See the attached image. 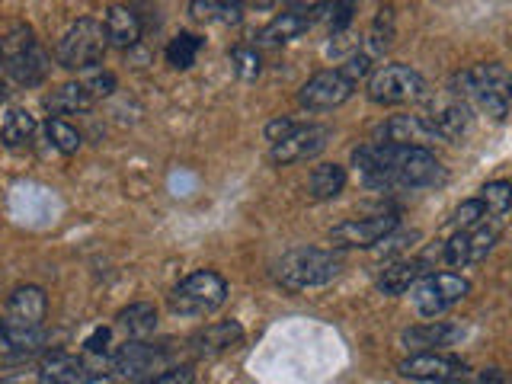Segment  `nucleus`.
Masks as SVG:
<instances>
[{"label":"nucleus","mask_w":512,"mask_h":384,"mask_svg":"<svg viewBox=\"0 0 512 384\" xmlns=\"http://www.w3.org/2000/svg\"><path fill=\"white\" fill-rule=\"evenodd\" d=\"M352 167L368 189H426L445 180L442 164L429 148H407V144L368 141L352 151Z\"/></svg>","instance_id":"obj_1"},{"label":"nucleus","mask_w":512,"mask_h":384,"mask_svg":"<svg viewBox=\"0 0 512 384\" xmlns=\"http://www.w3.org/2000/svg\"><path fill=\"white\" fill-rule=\"evenodd\" d=\"M509 90H512V77L500 61L490 64H474L468 71H458L452 77V96L464 100L468 106H477L484 116L493 122H506L509 116Z\"/></svg>","instance_id":"obj_2"},{"label":"nucleus","mask_w":512,"mask_h":384,"mask_svg":"<svg viewBox=\"0 0 512 384\" xmlns=\"http://www.w3.org/2000/svg\"><path fill=\"white\" fill-rule=\"evenodd\" d=\"M45 314L48 298L39 285H20L7 301V314L0 320L13 356H29L45 340Z\"/></svg>","instance_id":"obj_3"},{"label":"nucleus","mask_w":512,"mask_h":384,"mask_svg":"<svg viewBox=\"0 0 512 384\" xmlns=\"http://www.w3.org/2000/svg\"><path fill=\"white\" fill-rule=\"evenodd\" d=\"M48 77V55L26 23H16L0 39V80L7 87H39Z\"/></svg>","instance_id":"obj_4"},{"label":"nucleus","mask_w":512,"mask_h":384,"mask_svg":"<svg viewBox=\"0 0 512 384\" xmlns=\"http://www.w3.org/2000/svg\"><path fill=\"white\" fill-rule=\"evenodd\" d=\"M343 272V256L340 250H320V247H298L288 250L276 263V279L285 288H320L340 279Z\"/></svg>","instance_id":"obj_5"},{"label":"nucleus","mask_w":512,"mask_h":384,"mask_svg":"<svg viewBox=\"0 0 512 384\" xmlns=\"http://www.w3.org/2000/svg\"><path fill=\"white\" fill-rule=\"evenodd\" d=\"M228 282L215 269H199L170 292V311L180 317H208L224 308Z\"/></svg>","instance_id":"obj_6"},{"label":"nucleus","mask_w":512,"mask_h":384,"mask_svg":"<svg viewBox=\"0 0 512 384\" xmlns=\"http://www.w3.org/2000/svg\"><path fill=\"white\" fill-rule=\"evenodd\" d=\"M103 55H106V32L103 23L93 20V16L77 20L55 48V58L64 71H90L103 61Z\"/></svg>","instance_id":"obj_7"},{"label":"nucleus","mask_w":512,"mask_h":384,"mask_svg":"<svg viewBox=\"0 0 512 384\" xmlns=\"http://www.w3.org/2000/svg\"><path fill=\"white\" fill-rule=\"evenodd\" d=\"M471 295V282L455 272H426L410 285V301L420 317H439Z\"/></svg>","instance_id":"obj_8"},{"label":"nucleus","mask_w":512,"mask_h":384,"mask_svg":"<svg viewBox=\"0 0 512 384\" xmlns=\"http://www.w3.org/2000/svg\"><path fill=\"white\" fill-rule=\"evenodd\" d=\"M426 93L423 74L410 68V64H384L368 80V100L378 106H400L413 103Z\"/></svg>","instance_id":"obj_9"},{"label":"nucleus","mask_w":512,"mask_h":384,"mask_svg":"<svg viewBox=\"0 0 512 384\" xmlns=\"http://www.w3.org/2000/svg\"><path fill=\"white\" fill-rule=\"evenodd\" d=\"M170 349L164 346H154L148 340H125L116 352L109 356V368L122 378H132V381H151L160 372H167L170 365Z\"/></svg>","instance_id":"obj_10"},{"label":"nucleus","mask_w":512,"mask_h":384,"mask_svg":"<svg viewBox=\"0 0 512 384\" xmlns=\"http://www.w3.org/2000/svg\"><path fill=\"white\" fill-rule=\"evenodd\" d=\"M400 228V221L394 212H381V215H368V218H349L343 224L330 228V244L333 250H372L378 240H384L391 231Z\"/></svg>","instance_id":"obj_11"},{"label":"nucleus","mask_w":512,"mask_h":384,"mask_svg":"<svg viewBox=\"0 0 512 384\" xmlns=\"http://www.w3.org/2000/svg\"><path fill=\"white\" fill-rule=\"evenodd\" d=\"M106 375L109 372L103 365L71 356V352H45L36 365V378L42 384H93Z\"/></svg>","instance_id":"obj_12"},{"label":"nucleus","mask_w":512,"mask_h":384,"mask_svg":"<svg viewBox=\"0 0 512 384\" xmlns=\"http://www.w3.org/2000/svg\"><path fill=\"white\" fill-rule=\"evenodd\" d=\"M352 93H356V84H352L340 68L320 71L298 90V106L311 112H327V109L343 106Z\"/></svg>","instance_id":"obj_13"},{"label":"nucleus","mask_w":512,"mask_h":384,"mask_svg":"<svg viewBox=\"0 0 512 384\" xmlns=\"http://www.w3.org/2000/svg\"><path fill=\"white\" fill-rule=\"evenodd\" d=\"M333 132L327 125H298L292 135H285L282 141L272 144V164L288 167V164H301V160H311L317 154L327 151Z\"/></svg>","instance_id":"obj_14"},{"label":"nucleus","mask_w":512,"mask_h":384,"mask_svg":"<svg viewBox=\"0 0 512 384\" xmlns=\"http://www.w3.org/2000/svg\"><path fill=\"white\" fill-rule=\"evenodd\" d=\"M496 240H500V228H487V221H484L471 231H455V237L442 247V256L448 266L464 269V266L487 260L496 247Z\"/></svg>","instance_id":"obj_15"},{"label":"nucleus","mask_w":512,"mask_h":384,"mask_svg":"<svg viewBox=\"0 0 512 384\" xmlns=\"http://www.w3.org/2000/svg\"><path fill=\"white\" fill-rule=\"evenodd\" d=\"M397 372L410 378V381H432V384H439V381H455L461 378L464 372H468V365H464V359L458 356H448V352H439V349H432V352H416V356L404 359L397 365Z\"/></svg>","instance_id":"obj_16"},{"label":"nucleus","mask_w":512,"mask_h":384,"mask_svg":"<svg viewBox=\"0 0 512 384\" xmlns=\"http://www.w3.org/2000/svg\"><path fill=\"white\" fill-rule=\"evenodd\" d=\"M426 122L432 125V132L439 135V141H461L471 128V106L448 93L429 106Z\"/></svg>","instance_id":"obj_17"},{"label":"nucleus","mask_w":512,"mask_h":384,"mask_svg":"<svg viewBox=\"0 0 512 384\" xmlns=\"http://www.w3.org/2000/svg\"><path fill=\"white\" fill-rule=\"evenodd\" d=\"M375 141L407 144V148H426V144L439 141V135L432 132L426 116H391L388 122L375 128Z\"/></svg>","instance_id":"obj_18"},{"label":"nucleus","mask_w":512,"mask_h":384,"mask_svg":"<svg viewBox=\"0 0 512 384\" xmlns=\"http://www.w3.org/2000/svg\"><path fill=\"white\" fill-rule=\"evenodd\" d=\"M240 343H244V330H240L237 320H221V324H208V327H202V330L189 340L192 352H196L199 359L224 356V352L237 349Z\"/></svg>","instance_id":"obj_19"},{"label":"nucleus","mask_w":512,"mask_h":384,"mask_svg":"<svg viewBox=\"0 0 512 384\" xmlns=\"http://www.w3.org/2000/svg\"><path fill=\"white\" fill-rule=\"evenodd\" d=\"M458 340H464V330L455 324H420V327H410L400 333V343L413 352H432L439 346H455Z\"/></svg>","instance_id":"obj_20"},{"label":"nucleus","mask_w":512,"mask_h":384,"mask_svg":"<svg viewBox=\"0 0 512 384\" xmlns=\"http://www.w3.org/2000/svg\"><path fill=\"white\" fill-rule=\"evenodd\" d=\"M426 272H429V263L423 260V256L420 260H394L381 269L375 288L381 295H404V292H410V285L416 279L426 276Z\"/></svg>","instance_id":"obj_21"},{"label":"nucleus","mask_w":512,"mask_h":384,"mask_svg":"<svg viewBox=\"0 0 512 384\" xmlns=\"http://www.w3.org/2000/svg\"><path fill=\"white\" fill-rule=\"evenodd\" d=\"M103 32H106V45H116V48H135L138 39H141V20L132 7H109L106 10V23H103Z\"/></svg>","instance_id":"obj_22"},{"label":"nucleus","mask_w":512,"mask_h":384,"mask_svg":"<svg viewBox=\"0 0 512 384\" xmlns=\"http://www.w3.org/2000/svg\"><path fill=\"white\" fill-rule=\"evenodd\" d=\"M42 103L52 116H71V112H87L96 100H93V93L84 87V80H71V84H61L52 93H45Z\"/></svg>","instance_id":"obj_23"},{"label":"nucleus","mask_w":512,"mask_h":384,"mask_svg":"<svg viewBox=\"0 0 512 384\" xmlns=\"http://www.w3.org/2000/svg\"><path fill=\"white\" fill-rule=\"evenodd\" d=\"M308 29H311V16L288 10V13H279L276 20H269V23L260 29V36H256V42H260V45H285V42L301 39Z\"/></svg>","instance_id":"obj_24"},{"label":"nucleus","mask_w":512,"mask_h":384,"mask_svg":"<svg viewBox=\"0 0 512 384\" xmlns=\"http://www.w3.org/2000/svg\"><path fill=\"white\" fill-rule=\"evenodd\" d=\"M116 330L125 333V340H148L157 330V308L148 301L128 304V308L116 314Z\"/></svg>","instance_id":"obj_25"},{"label":"nucleus","mask_w":512,"mask_h":384,"mask_svg":"<svg viewBox=\"0 0 512 384\" xmlns=\"http://www.w3.org/2000/svg\"><path fill=\"white\" fill-rule=\"evenodd\" d=\"M343 189H346V167H340V164H320L308 176V196L314 202L336 199Z\"/></svg>","instance_id":"obj_26"},{"label":"nucleus","mask_w":512,"mask_h":384,"mask_svg":"<svg viewBox=\"0 0 512 384\" xmlns=\"http://www.w3.org/2000/svg\"><path fill=\"white\" fill-rule=\"evenodd\" d=\"M189 16L199 23H218V26H231L240 23L244 16V4L240 0H192Z\"/></svg>","instance_id":"obj_27"},{"label":"nucleus","mask_w":512,"mask_h":384,"mask_svg":"<svg viewBox=\"0 0 512 384\" xmlns=\"http://www.w3.org/2000/svg\"><path fill=\"white\" fill-rule=\"evenodd\" d=\"M32 138H36V119L26 109H10L4 128H0V144L10 151H23L32 144Z\"/></svg>","instance_id":"obj_28"},{"label":"nucleus","mask_w":512,"mask_h":384,"mask_svg":"<svg viewBox=\"0 0 512 384\" xmlns=\"http://www.w3.org/2000/svg\"><path fill=\"white\" fill-rule=\"evenodd\" d=\"M199 52H202V39L196 32H180V36H173L167 45V61L176 71H189L192 64H196Z\"/></svg>","instance_id":"obj_29"},{"label":"nucleus","mask_w":512,"mask_h":384,"mask_svg":"<svg viewBox=\"0 0 512 384\" xmlns=\"http://www.w3.org/2000/svg\"><path fill=\"white\" fill-rule=\"evenodd\" d=\"M394 45V10L391 7H381L372 29H368V48L365 55L375 58V55H384L388 48Z\"/></svg>","instance_id":"obj_30"},{"label":"nucleus","mask_w":512,"mask_h":384,"mask_svg":"<svg viewBox=\"0 0 512 384\" xmlns=\"http://www.w3.org/2000/svg\"><path fill=\"white\" fill-rule=\"evenodd\" d=\"M480 205L487 208L490 218H506L509 215V205H512V186L506 180H496V183H487L480 189Z\"/></svg>","instance_id":"obj_31"},{"label":"nucleus","mask_w":512,"mask_h":384,"mask_svg":"<svg viewBox=\"0 0 512 384\" xmlns=\"http://www.w3.org/2000/svg\"><path fill=\"white\" fill-rule=\"evenodd\" d=\"M231 68L240 80L253 84V80L263 74V58L253 45H237V48H231Z\"/></svg>","instance_id":"obj_32"},{"label":"nucleus","mask_w":512,"mask_h":384,"mask_svg":"<svg viewBox=\"0 0 512 384\" xmlns=\"http://www.w3.org/2000/svg\"><path fill=\"white\" fill-rule=\"evenodd\" d=\"M45 132H48V141H52L64 157H71V154L80 151V132H77L74 125L64 122V119H48Z\"/></svg>","instance_id":"obj_33"},{"label":"nucleus","mask_w":512,"mask_h":384,"mask_svg":"<svg viewBox=\"0 0 512 384\" xmlns=\"http://www.w3.org/2000/svg\"><path fill=\"white\" fill-rule=\"evenodd\" d=\"M490 215H487V208L480 205V199H468V202H461L455 208V215H452V228L455 231H471L477 228V224H484Z\"/></svg>","instance_id":"obj_34"},{"label":"nucleus","mask_w":512,"mask_h":384,"mask_svg":"<svg viewBox=\"0 0 512 384\" xmlns=\"http://www.w3.org/2000/svg\"><path fill=\"white\" fill-rule=\"evenodd\" d=\"M356 13V0H333L330 7V32H346Z\"/></svg>","instance_id":"obj_35"},{"label":"nucleus","mask_w":512,"mask_h":384,"mask_svg":"<svg viewBox=\"0 0 512 384\" xmlns=\"http://www.w3.org/2000/svg\"><path fill=\"white\" fill-rule=\"evenodd\" d=\"M368 68H372V58H368L365 52H359V48H356V52H352L349 58H346V64H343V74L352 80V84H359V80L368 74Z\"/></svg>","instance_id":"obj_36"},{"label":"nucleus","mask_w":512,"mask_h":384,"mask_svg":"<svg viewBox=\"0 0 512 384\" xmlns=\"http://www.w3.org/2000/svg\"><path fill=\"white\" fill-rule=\"evenodd\" d=\"M413 240H420V231H404V234H397V231H391L384 240H378L375 247H381V253H388V256H394L397 250H407Z\"/></svg>","instance_id":"obj_37"},{"label":"nucleus","mask_w":512,"mask_h":384,"mask_svg":"<svg viewBox=\"0 0 512 384\" xmlns=\"http://www.w3.org/2000/svg\"><path fill=\"white\" fill-rule=\"evenodd\" d=\"M148 384H196V375L186 365H173L167 372H160L157 378H151Z\"/></svg>","instance_id":"obj_38"},{"label":"nucleus","mask_w":512,"mask_h":384,"mask_svg":"<svg viewBox=\"0 0 512 384\" xmlns=\"http://www.w3.org/2000/svg\"><path fill=\"white\" fill-rule=\"evenodd\" d=\"M84 87L93 93V100H100V96H109L112 90H116V77H112L109 71L93 74V77H87V80H84Z\"/></svg>","instance_id":"obj_39"},{"label":"nucleus","mask_w":512,"mask_h":384,"mask_svg":"<svg viewBox=\"0 0 512 384\" xmlns=\"http://www.w3.org/2000/svg\"><path fill=\"white\" fill-rule=\"evenodd\" d=\"M295 128H298V122H295V119H288V116H279V119H272V122L266 125V141H272V144H276V141H282L285 135H292Z\"/></svg>","instance_id":"obj_40"},{"label":"nucleus","mask_w":512,"mask_h":384,"mask_svg":"<svg viewBox=\"0 0 512 384\" xmlns=\"http://www.w3.org/2000/svg\"><path fill=\"white\" fill-rule=\"evenodd\" d=\"M109 336H112V330L109 327H96L90 336H87V352H106L109 349Z\"/></svg>","instance_id":"obj_41"},{"label":"nucleus","mask_w":512,"mask_h":384,"mask_svg":"<svg viewBox=\"0 0 512 384\" xmlns=\"http://www.w3.org/2000/svg\"><path fill=\"white\" fill-rule=\"evenodd\" d=\"M288 4H292L295 13H304V16H308V13H314V10H320V7H327L330 0H288Z\"/></svg>","instance_id":"obj_42"},{"label":"nucleus","mask_w":512,"mask_h":384,"mask_svg":"<svg viewBox=\"0 0 512 384\" xmlns=\"http://www.w3.org/2000/svg\"><path fill=\"white\" fill-rule=\"evenodd\" d=\"M480 384H506V372H500V368H487V372L480 375Z\"/></svg>","instance_id":"obj_43"},{"label":"nucleus","mask_w":512,"mask_h":384,"mask_svg":"<svg viewBox=\"0 0 512 384\" xmlns=\"http://www.w3.org/2000/svg\"><path fill=\"white\" fill-rule=\"evenodd\" d=\"M240 4H244V7H256V10H269L272 4H276V0H240Z\"/></svg>","instance_id":"obj_44"},{"label":"nucleus","mask_w":512,"mask_h":384,"mask_svg":"<svg viewBox=\"0 0 512 384\" xmlns=\"http://www.w3.org/2000/svg\"><path fill=\"white\" fill-rule=\"evenodd\" d=\"M439 384H455V381H439Z\"/></svg>","instance_id":"obj_45"}]
</instances>
